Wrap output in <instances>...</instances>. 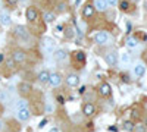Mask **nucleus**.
I'll use <instances>...</instances> for the list:
<instances>
[{
	"mask_svg": "<svg viewBox=\"0 0 147 132\" xmlns=\"http://www.w3.org/2000/svg\"><path fill=\"white\" fill-rule=\"evenodd\" d=\"M13 37L18 38L19 41H24V43H25V41L30 43V40H31L28 29H27L25 27H22V25H16V27L13 28Z\"/></svg>",
	"mask_w": 147,
	"mask_h": 132,
	"instance_id": "f257e3e1",
	"label": "nucleus"
},
{
	"mask_svg": "<svg viewBox=\"0 0 147 132\" xmlns=\"http://www.w3.org/2000/svg\"><path fill=\"white\" fill-rule=\"evenodd\" d=\"M71 59L75 65H78L77 68H81L82 65H85V62H87V54H85V52H82V50H75V52H72Z\"/></svg>",
	"mask_w": 147,
	"mask_h": 132,
	"instance_id": "f03ea898",
	"label": "nucleus"
},
{
	"mask_svg": "<svg viewBox=\"0 0 147 132\" xmlns=\"http://www.w3.org/2000/svg\"><path fill=\"white\" fill-rule=\"evenodd\" d=\"M41 46H43V50H44L46 53H49V54H52V53L56 52V41H55L53 38H50V37H46V38L43 40Z\"/></svg>",
	"mask_w": 147,
	"mask_h": 132,
	"instance_id": "7ed1b4c3",
	"label": "nucleus"
},
{
	"mask_svg": "<svg viewBox=\"0 0 147 132\" xmlns=\"http://www.w3.org/2000/svg\"><path fill=\"white\" fill-rule=\"evenodd\" d=\"M25 18H27V21H28L30 23H34V22L38 21V10H37V7H34V6L27 7V10H25Z\"/></svg>",
	"mask_w": 147,
	"mask_h": 132,
	"instance_id": "20e7f679",
	"label": "nucleus"
},
{
	"mask_svg": "<svg viewBox=\"0 0 147 132\" xmlns=\"http://www.w3.org/2000/svg\"><path fill=\"white\" fill-rule=\"evenodd\" d=\"M62 81H63V78H62V75L59 74V72H50V76H49V85L50 87H59L60 84H62Z\"/></svg>",
	"mask_w": 147,
	"mask_h": 132,
	"instance_id": "39448f33",
	"label": "nucleus"
},
{
	"mask_svg": "<svg viewBox=\"0 0 147 132\" xmlns=\"http://www.w3.org/2000/svg\"><path fill=\"white\" fill-rule=\"evenodd\" d=\"M109 40H110L109 34L105 32V31H100V32H97V34L94 35V43H96V44H99V46H105V44H107Z\"/></svg>",
	"mask_w": 147,
	"mask_h": 132,
	"instance_id": "423d86ee",
	"label": "nucleus"
},
{
	"mask_svg": "<svg viewBox=\"0 0 147 132\" xmlns=\"http://www.w3.org/2000/svg\"><path fill=\"white\" fill-rule=\"evenodd\" d=\"M12 59L15 60V63H24L27 60V52H24L21 49H16L12 52Z\"/></svg>",
	"mask_w": 147,
	"mask_h": 132,
	"instance_id": "0eeeda50",
	"label": "nucleus"
},
{
	"mask_svg": "<svg viewBox=\"0 0 147 132\" xmlns=\"http://www.w3.org/2000/svg\"><path fill=\"white\" fill-rule=\"evenodd\" d=\"M65 82H66V85L71 87V88L78 87V85H80V76H78L77 74H74V72H72V74H68V75H66Z\"/></svg>",
	"mask_w": 147,
	"mask_h": 132,
	"instance_id": "6e6552de",
	"label": "nucleus"
},
{
	"mask_svg": "<svg viewBox=\"0 0 147 132\" xmlns=\"http://www.w3.org/2000/svg\"><path fill=\"white\" fill-rule=\"evenodd\" d=\"M16 119L19 122H28L31 119V110L28 109V107H25V109H21L16 112Z\"/></svg>",
	"mask_w": 147,
	"mask_h": 132,
	"instance_id": "1a4fd4ad",
	"label": "nucleus"
},
{
	"mask_svg": "<svg viewBox=\"0 0 147 132\" xmlns=\"http://www.w3.org/2000/svg\"><path fill=\"white\" fill-rule=\"evenodd\" d=\"M81 13H82V18H84V19H90V18L94 16L96 9H94L93 5L87 3V5H84V6H82V12H81Z\"/></svg>",
	"mask_w": 147,
	"mask_h": 132,
	"instance_id": "9d476101",
	"label": "nucleus"
},
{
	"mask_svg": "<svg viewBox=\"0 0 147 132\" xmlns=\"http://www.w3.org/2000/svg\"><path fill=\"white\" fill-rule=\"evenodd\" d=\"M105 62L109 66H115L118 63V54H116V52H107L105 54Z\"/></svg>",
	"mask_w": 147,
	"mask_h": 132,
	"instance_id": "9b49d317",
	"label": "nucleus"
},
{
	"mask_svg": "<svg viewBox=\"0 0 147 132\" xmlns=\"http://www.w3.org/2000/svg\"><path fill=\"white\" fill-rule=\"evenodd\" d=\"M53 56H55V60L57 63H63L66 59H68V52L63 50V49H56V52H55Z\"/></svg>",
	"mask_w": 147,
	"mask_h": 132,
	"instance_id": "f8f14e48",
	"label": "nucleus"
},
{
	"mask_svg": "<svg viewBox=\"0 0 147 132\" xmlns=\"http://www.w3.org/2000/svg\"><path fill=\"white\" fill-rule=\"evenodd\" d=\"M97 91H99V95H102V97H109V95L112 94V88H110V85L107 82L100 84L99 88H97Z\"/></svg>",
	"mask_w": 147,
	"mask_h": 132,
	"instance_id": "ddd939ff",
	"label": "nucleus"
},
{
	"mask_svg": "<svg viewBox=\"0 0 147 132\" xmlns=\"http://www.w3.org/2000/svg\"><path fill=\"white\" fill-rule=\"evenodd\" d=\"M94 113H96V107H94L93 103H84V104H82V115H84V116L91 117Z\"/></svg>",
	"mask_w": 147,
	"mask_h": 132,
	"instance_id": "4468645a",
	"label": "nucleus"
},
{
	"mask_svg": "<svg viewBox=\"0 0 147 132\" xmlns=\"http://www.w3.org/2000/svg\"><path fill=\"white\" fill-rule=\"evenodd\" d=\"M12 103V97L6 90H0V104L2 106H9Z\"/></svg>",
	"mask_w": 147,
	"mask_h": 132,
	"instance_id": "2eb2a0df",
	"label": "nucleus"
},
{
	"mask_svg": "<svg viewBox=\"0 0 147 132\" xmlns=\"http://www.w3.org/2000/svg\"><path fill=\"white\" fill-rule=\"evenodd\" d=\"M18 88H19V92H21L22 95H25V97H28V95L32 92V87L30 85L28 82H21Z\"/></svg>",
	"mask_w": 147,
	"mask_h": 132,
	"instance_id": "dca6fc26",
	"label": "nucleus"
},
{
	"mask_svg": "<svg viewBox=\"0 0 147 132\" xmlns=\"http://www.w3.org/2000/svg\"><path fill=\"white\" fill-rule=\"evenodd\" d=\"M49 76H50V72L43 69L38 72V75H37V81H38L40 84H47L49 82Z\"/></svg>",
	"mask_w": 147,
	"mask_h": 132,
	"instance_id": "f3484780",
	"label": "nucleus"
},
{
	"mask_svg": "<svg viewBox=\"0 0 147 132\" xmlns=\"http://www.w3.org/2000/svg\"><path fill=\"white\" fill-rule=\"evenodd\" d=\"M10 22H12V19H10V15L7 12H5V10L0 12V23H2L3 27H9Z\"/></svg>",
	"mask_w": 147,
	"mask_h": 132,
	"instance_id": "a211bd4d",
	"label": "nucleus"
},
{
	"mask_svg": "<svg viewBox=\"0 0 147 132\" xmlns=\"http://www.w3.org/2000/svg\"><path fill=\"white\" fill-rule=\"evenodd\" d=\"M94 9L96 10H99V12H105L107 9V3H106V0H94V3H93Z\"/></svg>",
	"mask_w": 147,
	"mask_h": 132,
	"instance_id": "6ab92c4d",
	"label": "nucleus"
},
{
	"mask_svg": "<svg viewBox=\"0 0 147 132\" xmlns=\"http://www.w3.org/2000/svg\"><path fill=\"white\" fill-rule=\"evenodd\" d=\"M144 72H146V66L143 63H136V66H134V75L141 78L144 75Z\"/></svg>",
	"mask_w": 147,
	"mask_h": 132,
	"instance_id": "aec40b11",
	"label": "nucleus"
},
{
	"mask_svg": "<svg viewBox=\"0 0 147 132\" xmlns=\"http://www.w3.org/2000/svg\"><path fill=\"white\" fill-rule=\"evenodd\" d=\"M138 40H137V37H128L127 38V47H128V49H131V50H134V49H137V47H138Z\"/></svg>",
	"mask_w": 147,
	"mask_h": 132,
	"instance_id": "412c9836",
	"label": "nucleus"
},
{
	"mask_svg": "<svg viewBox=\"0 0 147 132\" xmlns=\"http://www.w3.org/2000/svg\"><path fill=\"white\" fill-rule=\"evenodd\" d=\"M25 107H28V100H27V98H19V100H16L13 109L18 112V110H21V109H25Z\"/></svg>",
	"mask_w": 147,
	"mask_h": 132,
	"instance_id": "4be33fe9",
	"label": "nucleus"
},
{
	"mask_svg": "<svg viewBox=\"0 0 147 132\" xmlns=\"http://www.w3.org/2000/svg\"><path fill=\"white\" fill-rule=\"evenodd\" d=\"M119 62L122 66H129L131 65V56L128 53H122L121 57H119Z\"/></svg>",
	"mask_w": 147,
	"mask_h": 132,
	"instance_id": "5701e85b",
	"label": "nucleus"
},
{
	"mask_svg": "<svg viewBox=\"0 0 147 132\" xmlns=\"http://www.w3.org/2000/svg\"><path fill=\"white\" fill-rule=\"evenodd\" d=\"M118 5H119V9L122 12H129V7H131V2H129V0H119Z\"/></svg>",
	"mask_w": 147,
	"mask_h": 132,
	"instance_id": "b1692460",
	"label": "nucleus"
},
{
	"mask_svg": "<svg viewBox=\"0 0 147 132\" xmlns=\"http://www.w3.org/2000/svg\"><path fill=\"white\" fill-rule=\"evenodd\" d=\"M63 34H65V38L71 40V38H74V37H75V29H74L71 25H69V27H65V29H63Z\"/></svg>",
	"mask_w": 147,
	"mask_h": 132,
	"instance_id": "393cba45",
	"label": "nucleus"
},
{
	"mask_svg": "<svg viewBox=\"0 0 147 132\" xmlns=\"http://www.w3.org/2000/svg\"><path fill=\"white\" fill-rule=\"evenodd\" d=\"M55 19H56V16H55V13H52V12H44L43 13V21L46 23H52Z\"/></svg>",
	"mask_w": 147,
	"mask_h": 132,
	"instance_id": "a878e982",
	"label": "nucleus"
},
{
	"mask_svg": "<svg viewBox=\"0 0 147 132\" xmlns=\"http://www.w3.org/2000/svg\"><path fill=\"white\" fill-rule=\"evenodd\" d=\"M15 60H13V59H7V60H5V68L7 69V70H12V69H15Z\"/></svg>",
	"mask_w": 147,
	"mask_h": 132,
	"instance_id": "bb28decb",
	"label": "nucleus"
},
{
	"mask_svg": "<svg viewBox=\"0 0 147 132\" xmlns=\"http://www.w3.org/2000/svg\"><path fill=\"white\" fill-rule=\"evenodd\" d=\"M44 109H46V112H47V113H53L55 107H53V103H52V100H50V98H47V100H46V107H44Z\"/></svg>",
	"mask_w": 147,
	"mask_h": 132,
	"instance_id": "cd10ccee",
	"label": "nucleus"
},
{
	"mask_svg": "<svg viewBox=\"0 0 147 132\" xmlns=\"http://www.w3.org/2000/svg\"><path fill=\"white\" fill-rule=\"evenodd\" d=\"M134 126H136V125H134L131 121H128V122H125V123H124V129H125L127 132H131V131H134Z\"/></svg>",
	"mask_w": 147,
	"mask_h": 132,
	"instance_id": "c85d7f7f",
	"label": "nucleus"
},
{
	"mask_svg": "<svg viewBox=\"0 0 147 132\" xmlns=\"http://www.w3.org/2000/svg\"><path fill=\"white\" fill-rule=\"evenodd\" d=\"M134 132H147V126L146 125H136L134 126Z\"/></svg>",
	"mask_w": 147,
	"mask_h": 132,
	"instance_id": "c756f323",
	"label": "nucleus"
},
{
	"mask_svg": "<svg viewBox=\"0 0 147 132\" xmlns=\"http://www.w3.org/2000/svg\"><path fill=\"white\" fill-rule=\"evenodd\" d=\"M56 101H57V104H60V106L66 103V100H65V97H63L62 94H57V95H56Z\"/></svg>",
	"mask_w": 147,
	"mask_h": 132,
	"instance_id": "7c9ffc66",
	"label": "nucleus"
},
{
	"mask_svg": "<svg viewBox=\"0 0 147 132\" xmlns=\"http://www.w3.org/2000/svg\"><path fill=\"white\" fill-rule=\"evenodd\" d=\"M18 2H19V0H6V3H7V6L10 9H15L16 5H18Z\"/></svg>",
	"mask_w": 147,
	"mask_h": 132,
	"instance_id": "2f4dec72",
	"label": "nucleus"
},
{
	"mask_svg": "<svg viewBox=\"0 0 147 132\" xmlns=\"http://www.w3.org/2000/svg\"><path fill=\"white\" fill-rule=\"evenodd\" d=\"M131 119H140V113H138L137 109H134V110L131 112Z\"/></svg>",
	"mask_w": 147,
	"mask_h": 132,
	"instance_id": "473e14b6",
	"label": "nucleus"
},
{
	"mask_svg": "<svg viewBox=\"0 0 147 132\" xmlns=\"http://www.w3.org/2000/svg\"><path fill=\"white\" fill-rule=\"evenodd\" d=\"M66 10V3H59L57 5V12H65Z\"/></svg>",
	"mask_w": 147,
	"mask_h": 132,
	"instance_id": "72a5a7b5",
	"label": "nucleus"
},
{
	"mask_svg": "<svg viewBox=\"0 0 147 132\" xmlns=\"http://www.w3.org/2000/svg\"><path fill=\"white\" fill-rule=\"evenodd\" d=\"M107 6H116L118 5V0H106Z\"/></svg>",
	"mask_w": 147,
	"mask_h": 132,
	"instance_id": "f704fd0d",
	"label": "nucleus"
},
{
	"mask_svg": "<svg viewBox=\"0 0 147 132\" xmlns=\"http://www.w3.org/2000/svg\"><path fill=\"white\" fill-rule=\"evenodd\" d=\"M63 29H65V25H62V23L56 27V31H57V32H63Z\"/></svg>",
	"mask_w": 147,
	"mask_h": 132,
	"instance_id": "c9c22d12",
	"label": "nucleus"
},
{
	"mask_svg": "<svg viewBox=\"0 0 147 132\" xmlns=\"http://www.w3.org/2000/svg\"><path fill=\"white\" fill-rule=\"evenodd\" d=\"M134 37H140L141 40H146V38H147V35H146L144 32H140V34H137V35H134Z\"/></svg>",
	"mask_w": 147,
	"mask_h": 132,
	"instance_id": "e433bc0d",
	"label": "nucleus"
},
{
	"mask_svg": "<svg viewBox=\"0 0 147 132\" xmlns=\"http://www.w3.org/2000/svg\"><path fill=\"white\" fill-rule=\"evenodd\" d=\"M5 60H6V56H5L3 53H0V65H3Z\"/></svg>",
	"mask_w": 147,
	"mask_h": 132,
	"instance_id": "4c0bfd02",
	"label": "nucleus"
},
{
	"mask_svg": "<svg viewBox=\"0 0 147 132\" xmlns=\"http://www.w3.org/2000/svg\"><path fill=\"white\" fill-rule=\"evenodd\" d=\"M46 123H47V119H44V121H41V123L38 125V129H41V128H44V126H46Z\"/></svg>",
	"mask_w": 147,
	"mask_h": 132,
	"instance_id": "58836bf2",
	"label": "nucleus"
},
{
	"mask_svg": "<svg viewBox=\"0 0 147 132\" xmlns=\"http://www.w3.org/2000/svg\"><path fill=\"white\" fill-rule=\"evenodd\" d=\"M3 129H5V122L2 121V119H0V132H2Z\"/></svg>",
	"mask_w": 147,
	"mask_h": 132,
	"instance_id": "ea45409f",
	"label": "nucleus"
},
{
	"mask_svg": "<svg viewBox=\"0 0 147 132\" xmlns=\"http://www.w3.org/2000/svg\"><path fill=\"white\" fill-rule=\"evenodd\" d=\"M122 81H125V82H129V76H128V75H122Z\"/></svg>",
	"mask_w": 147,
	"mask_h": 132,
	"instance_id": "a19ab883",
	"label": "nucleus"
},
{
	"mask_svg": "<svg viewBox=\"0 0 147 132\" xmlns=\"http://www.w3.org/2000/svg\"><path fill=\"white\" fill-rule=\"evenodd\" d=\"M85 91H87V87H85V85H84V87H81V88H80V94H84V92H85Z\"/></svg>",
	"mask_w": 147,
	"mask_h": 132,
	"instance_id": "79ce46f5",
	"label": "nucleus"
},
{
	"mask_svg": "<svg viewBox=\"0 0 147 132\" xmlns=\"http://www.w3.org/2000/svg\"><path fill=\"white\" fill-rule=\"evenodd\" d=\"M49 132H60V131H59L57 128H52V129H50V131H49Z\"/></svg>",
	"mask_w": 147,
	"mask_h": 132,
	"instance_id": "37998d69",
	"label": "nucleus"
},
{
	"mask_svg": "<svg viewBox=\"0 0 147 132\" xmlns=\"http://www.w3.org/2000/svg\"><path fill=\"white\" fill-rule=\"evenodd\" d=\"M2 112H3V107H2V104H0V115H2Z\"/></svg>",
	"mask_w": 147,
	"mask_h": 132,
	"instance_id": "c03bdc74",
	"label": "nucleus"
},
{
	"mask_svg": "<svg viewBox=\"0 0 147 132\" xmlns=\"http://www.w3.org/2000/svg\"><path fill=\"white\" fill-rule=\"evenodd\" d=\"M19 2H22V3H25V2H27V0H19Z\"/></svg>",
	"mask_w": 147,
	"mask_h": 132,
	"instance_id": "a18cd8bd",
	"label": "nucleus"
},
{
	"mask_svg": "<svg viewBox=\"0 0 147 132\" xmlns=\"http://www.w3.org/2000/svg\"><path fill=\"white\" fill-rule=\"evenodd\" d=\"M131 2H136L137 3V2H140V0H131Z\"/></svg>",
	"mask_w": 147,
	"mask_h": 132,
	"instance_id": "49530a36",
	"label": "nucleus"
},
{
	"mask_svg": "<svg viewBox=\"0 0 147 132\" xmlns=\"http://www.w3.org/2000/svg\"><path fill=\"white\" fill-rule=\"evenodd\" d=\"M146 126H147V117H146Z\"/></svg>",
	"mask_w": 147,
	"mask_h": 132,
	"instance_id": "de8ad7c7",
	"label": "nucleus"
},
{
	"mask_svg": "<svg viewBox=\"0 0 147 132\" xmlns=\"http://www.w3.org/2000/svg\"><path fill=\"white\" fill-rule=\"evenodd\" d=\"M0 7H2V2H0Z\"/></svg>",
	"mask_w": 147,
	"mask_h": 132,
	"instance_id": "09e8293b",
	"label": "nucleus"
},
{
	"mask_svg": "<svg viewBox=\"0 0 147 132\" xmlns=\"http://www.w3.org/2000/svg\"><path fill=\"white\" fill-rule=\"evenodd\" d=\"M0 79H2V76H0Z\"/></svg>",
	"mask_w": 147,
	"mask_h": 132,
	"instance_id": "8fccbe9b",
	"label": "nucleus"
}]
</instances>
